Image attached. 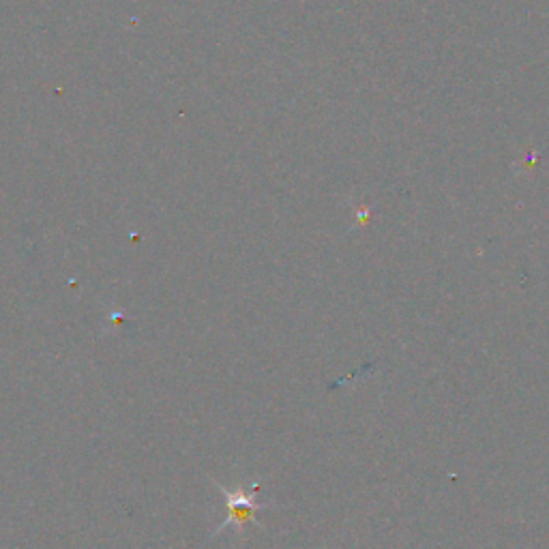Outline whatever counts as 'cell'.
<instances>
[{
    "mask_svg": "<svg viewBox=\"0 0 549 549\" xmlns=\"http://www.w3.org/2000/svg\"><path fill=\"white\" fill-rule=\"evenodd\" d=\"M215 485H217L219 492L224 494V498H226L228 517L217 526V530L213 532V537H217V534H221V532H224L230 526H236V528L241 530L247 524H258L256 522V513L273 507L271 502H258L256 500V492H258V487H260V481L251 483V487L249 485H239L236 489H228V487L219 485V483H215Z\"/></svg>",
    "mask_w": 549,
    "mask_h": 549,
    "instance_id": "obj_1",
    "label": "cell"
}]
</instances>
